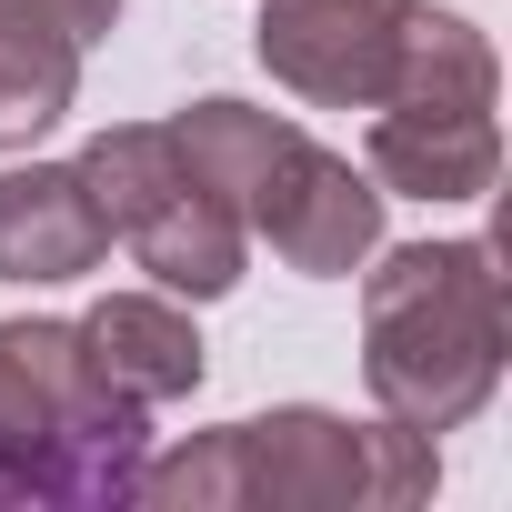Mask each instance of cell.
I'll return each instance as SVG.
<instances>
[{
    "label": "cell",
    "instance_id": "6da1fadb",
    "mask_svg": "<svg viewBox=\"0 0 512 512\" xmlns=\"http://www.w3.org/2000/svg\"><path fill=\"white\" fill-rule=\"evenodd\" d=\"M502 251L492 241H402L362 282V382L412 432H462L502 392Z\"/></svg>",
    "mask_w": 512,
    "mask_h": 512
},
{
    "label": "cell",
    "instance_id": "7a4b0ae2",
    "mask_svg": "<svg viewBox=\"0 0 512 512\" xmlns=\"http://www.w3.org/2000/svg\"><path fill=\"white\" fill-rule=\"evenodd\" d=\"M171 131H181V151L211 171V191L241 211V231L272 241L302 282H352L372 251H382V201H392V191H382L372 171H352L342 151H322L302 121L211 91V101H191Z\"/></svg>",
    "mask_w": 512,
    "mask_h": 512
},
{
    "label": "cell",
    "instance_id": "3957f363",
    "mask_svg": "<svg viewBox=\"0 0 512 512\" xmlns=\"http://www.w3.org/2000/svg\"><path fill=\"white\" fill-rule=\"evenodd\" d=\"M151 412L121 402L71 322H0V502H131Z\"/></svg>",
    "mask_w": 512,
    "mask_h": 512
},
{
    "label": "cell",
    "instance_id": "277c9868",
    "mask_svg": "<svg viewBox=\"0 0 512 512\" xmlns=\"http://www.w3.org/2000/svg\"><path fill=\"white\" fill-rule=\"evenodd\" d=\"M502 61L492 41L462 21V11H412L402 31V61L372 101V131H362V161L382 191L402 201H482L502 181Z\"/></svg>",
    "mask_w": 512,
    "mask_h": 512
},
{
    "label": "cell",
    "instance_id": "5b68a950",
    "mask_svg": "<svg viewBox=\"0 0 512 512\" xmlns=\"http://www.w3.org/2000/svg\"><path fill=\"white\" fill-rule=\"evenodd\" d=\"M71 171L91 181L111 241L131 251V262H141L171 302H221V292L241 282L251 231H241V211L211 191V171L181 151L171 121H111V131L81 141Z\"/></svg>",
    "mask_w": 512,
    "mask_h": 512
},
{
    "label": "cell",
    "instance_id": "8992f818",
    "mask_svg": "<svg viewBox=\"0 0 512 512\" xmlns=\"http://www.w3.org/2000/svg\"><path fill=\"white\" fill-rule=\"evenodd\" d=\"M442 482V442L412 422H342L322 402H282L231 422V492L241 512H412Z\"/></svg>",
    "mask_w": 512,
    "mask_h": 512
},
{
    "label": "cell",
    "instance_id": "52a82bcc",
    "mask_svg": "<svg viewBox=\"0 0 512 512\" xmlns=\"http://www.w3.org/2000/svg\"><path fill=\"white\" fill-rule=\"evenodd\" d=\"M422 0H262L251 51L312 111H372Z\"/></svg>",
    "mask_w": 512,
    "mask_h": 512
},
{
    "label": "cell",
    "instance_id": "ba28073f",
    "mask_svg": "<svg viewBox=\"0 0 512 512\" xmlns=\"http://www.w3.org/2000/svg\"><path fill=\"white\" fill-rule=\"evenodd\" d=\"M111 262V221L71 161H21L0 171V282H81Z\"/></svg>",
    "mask_w": 512,
    "mask_h": 512
},
{
    "label": "cell",
    "instance_id": "9c48e42d",
    "mask_svg": "<svg viewBox=\"0 0 512 512\" xmlns=\"http://www.w3.org/2000/svg\"><path fill=\"white\" fill-rule=\"evenodd\" d=\"M71 332H81L91 372H101L121 402H141V412L201 392V332H191V312H181L171 292H111V302H91Z\"/></svg>",
    "mask_w": 512,
    "mask_h": 512
},
{
    "label": "cell",
    "instance_id": "30bf717a",
    "mask_svg": "<svg viewBox=\"0 0 512 512\" xmlns=\"http://www.w3.org/2000/svg\"><path fill=\"white\" fill-rule=\"evenodd\" d=\"M81 101V41L41 21H0V151H31Z\"/></svg>",
    "mask_w": 512,
    "mask_h": 512
},
{
    "label": "cell",
    "instance_id": "8fae6325",
    "mask_svg": "<svg viewBox=\"0 0 512 512\" xmlns=\"http://www.w3.org/2000/svg\"><path fill=\"white\" fill-rule=\"evenodd\" d=\"M0 21H41V31H61V41H111V21H121V0H0Z\"/></svg>",
    "mask_w": 512,
    "mask_h": 512
}]
</instances>
